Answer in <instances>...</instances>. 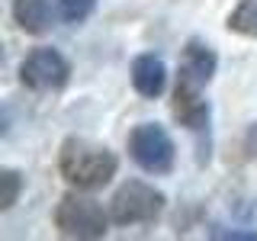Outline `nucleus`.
Returning a JSON list of instances; mask_svg holds the SVG:
<instances>
[{
	"mask_svg": "<svg viewBox=\"0 0 257 241\" xmlns=\"http://www.w3.org/2000/svg\"><path fill=\"white\" fill-rule=\"evenodd\" d=\"M106 212L103 206L90 196H77V193H68L61 196V203L55 206V228L61 231L64 238H80V241H93L106 235Z\"/></svg>",
	"mask_w": 257,
	"mask_h": 241,
	"instance_id": "nucleus-2",
	"label": "nucleus"
},
{
	"mask_svg": "<svg viewBox=\"0 0 257 241\" xmlns=\"http://www.w3.org/2000/svg\"><path fill=\"white\" fill-rule=\"evenodd\" d=\"M228 29L241 32L247 39H257V0H241L228 13Z\"/></svg>",
	"mask_w": 257,
	"mask_h": 241,
	"instance_id": "nucleus-10",
	"label": "nucleus"
},
{
	"mask_svg": "<svg viewBox=\"0 0 257 241\" xmlns=\"http://www.w3.org/2000/svg\"><path fill=\"white\" fill-rule=\"evenodd\" d=\"M132 84L135 90H139L142 96H161V90H164L167 84V68L164 61L158 58V55H139V58L132 61Z\"/></svg>",
	"mask_w": 257,
	"mask_h": 241,
	"instance_id": "nucleus-7",
	"label": "nucleus"
},
{
	"mask_svg": "<svg viewBox=\"0 0 257 241\" xmlns=\"http://www.w3.org/2000/svg\"><path fill=\"white\" fill-rule=\"evenodd\" d=\"M0 183H4V196H0V209H10L16 203V196H20V190H23V177L16 174V171H0Z\"/></svg>",
	"mask_w": 257,
	"mask_h": 241,
	"instance_id": "nucleus-12",
	"label": "nucleus"
},
{
	"mask_svg": "<svg viewBox=\"0 0 257 241\" xmlns=\"http://www.w3.org/2000/svg\"><path fill=\"white\" fill-rule=\"evenodd\" d=\"M161 212H164V193L142 180H125L109 199V219L116 225L155 222Z\"/></svg>",
	"mask_w": 257,
	"mask_h": 241,
	"instance_id": "nucleus-3",
	"label": "nucleus"
},
{
	"mask_svg": "<svg viewBox=\"0 0 257 241\" xmlns=\"http://www.w3.org/2000/svg\"><path fill=\"white\" fill-rule=\"evenodd\" d=\"M13 20L29 36H42L52 29V0H13Z\"/></svg>",
	"mask_w": 257,
	"mask_h": 241,
	"instance_id": "nucleus-9",
	"label": "nucleus"
},
{
	"mask_svg": "<svg viewBox=\"0 0 257 241\" xmlns=\"http://www.w3.org/2000/svg\"><path fill=\"white\" fill-rule=\"evenodd\" d=\"M247 148H251V155H257V123L251 126V132H247Z\"/></svg>",
	"mask_w": 257,
	"mask_h": 241,
	"instance_id": "nucleus-14",
	"label": "nucleus"
},
{
	"mask_svg": "<svg viewBox=\"0 0 257 241\" xmlns=\"http://www.w3.org/2000/svg\"><path fill=\"white\" fill-rule=\"evenodd\" d=\"M209 238H235V241H257V231H225V228H212Z\"/></svg>",
	"mask_w": 257,
	"mask_h": 241,
	"instance_id": "nucleus-13",
	"label": "nucleus"
},
{
	"mask_svg": "<svg viewBox=\"0 0 257 241\" xmlns=\"http://www.w3.org/2000/svg\"><path fill=\"white\" fill-rule=\"evenodd\" d=\"M119 161L109 148L87 139H68L58 151V171L77 190H100L116 177Z\"/></svg>",
	"mask_w": 257,
	"mask_h": 241,
	"instance_id": "nucleus-1",
	"label": "nucleus"
},
{
	"mask_svg": "<svg viewBox=\"0 0 257 241\" xmlns=\"http://www.w3.org/2000/svg\"><path fill=\"white\" fill-rule=\"evenodd\" d=\"M96 0H58V10L64 23H84L93 13Z\"/></svg>",
	"mask_w": 257,
	"mask_h": 241,
	"instance_id": "nucleus-11",
	"label": "nucleus"
},
{
	"mask_svg": "<svg viewBox=\"0 0 257 241\" xmlns=\"http://www.w3.org/2000/svg\"><path fill=\"white\" fill-rule=\"evenodd\" d=\"M215 52L209 48L206 42H199V39H190L187 42V48H183V64H180V71L187 77H193L196 84H209L212 80V74H215Z\"/></svg>",
	"mask_w": 257,
	"mask_h": 241,
	"instance_id": "nucleus-8",
	"label": "nucleus"
},
{
	"mask_svg": "<svg viewBox=\"0 0 257 241\" xmlns=\"http://www.w3.org/2000/svg\"><path fill=\"white\" fill-rule=\"evenodd\" d=\"M174 116L180 119V126H187L193 135L209 142V119H212V109H209V100H203V84H196L193 77H187L180 71L177 77V90H174Z\"/></svg>",
	"mask_w": 257,
	"mask_h": 241,
	"instance_id": "nucleus-6",
	"label": "nucleus"
},
{
	"mask_svg": "<svg viewBox=\"0 0 257 241\" xmlns=\"http://www.w3.org/2000/svg\"><path fill=\"white\" fill-rule=\"evenodd\" d=\"M128 151H132V161L148 174H171L177 148L174 139L167 135L164 126L158 123H139L128 135Z\"/></svg>",
	"mask_w": 257,
	"mask_h": 241,
	"instance_id": "nucleus-4",
	"label": "nucleus"
},
{
	"mask_svg": "<svg viewBox=\"0 0 257 241\" xmlns=\"http://www.w3.org/2000/svg\"><path fill=\"white\" fill-rule=\"evenodd\" d=\"M71 77V64L55 48H36L20 68V80L29 90H61Z\"/></svg>",
	"mask_w": 257,
	"mask_h": 241,
	"instance_id": "nucleus-5",
	"label": "nucleus"
}]
</instances>
